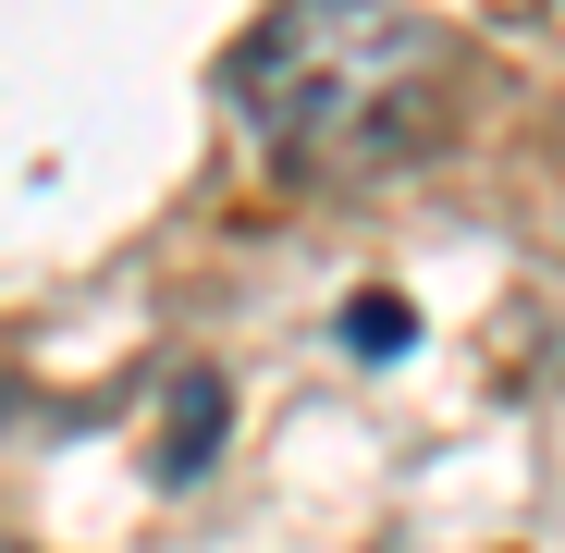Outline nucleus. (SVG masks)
Listing matches in <instances>:
<instances>
[{"label":"nucleus","instance_id":"nucleus-3","mask_svg":"<svg viewBox=\"0 0 565 553\" xmlns=\"http://www.w3.org/2000/svg\"><path fill=\"white\" fill-rule=\"evenodd\" d=\"M406 344V296H356V357H394Z\"/></svg>","mask_w":565,"mask_h":553},{"label":"nucleus","instance_id":"nucleus-1","mask_svg":"<svg viewBox=\"0 0 565 553\" xmlns=\"http://www.w3.org/2000/svg\"><path fill=\"white\" fill-rule=\"evenodd\" d=\"M443 74H455L443 25L394 0H296L234 50V99L282 172H382L394 148L430 136Z\"/></svg>","mask_w":565,"mask_h":553},{"label":"nucleus","instance_id":"nucleus-2","mask_svg":"<svg viewBox=\"0 0 565 553\" xmlns=\"http://www.w3.org/2000/svg\"><path fill=\"white\" fill-rule=\"evenodd\" d=\"M172 406H184V418H172V468H198V455H210V430H222V382L198 369V382H184Z\"/></svg>","mask_w":565,"mask_h":553}]
</instances>
